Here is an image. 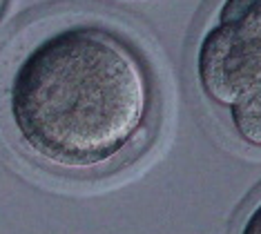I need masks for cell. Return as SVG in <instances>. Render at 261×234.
Listing matches in <instances>:
<instances>
[{
    "label": "cell",
    "instance_id": "cell-6",
    "mask_svg": "<svg viewBox=\"0 0 261 234\" xmlns=\"http://www.w3.org/2000/svg\"><path fill=\"white\" fill-rule=\"evenodd\" d=\"M5 9H7V0H0V18H3Z\"/></svg>",
    "mask_w": 261,
    "mask_h": 234
},
{
    "label": "cell",
    "instance_id": "cell-4",
    "mask_svg": "<svg viewBox=\"0 0 261 234\" xmlns=\"http://www.w3.org/2000/svg\"><path fill=\"white\" fill-rule=\"evenodd\" d=\"M217 20L239 27L261 40V0H223Z\"/></svg>",
    "mask_w": 261,
    "mask_h": 234
},
{
    "label": "cell",
    "instance_id": "cell-5",
    "mask_svg": "<svg viewBox=\"0 0 261 234\" xmlns=\"http://www.w3.org/2000/svg\"><path fill=\"white\" fill-rule=\"evenodd\" d=\"M239 234H261V199L246 214V219L239 227Z\"/></svg>",
    "mask_w": 261,
    "mask_h": 234
},
{
    "label": "cell",
    "instance_id": "cell-1",
    "mask_svg": "<svg viewBox=\"0 0 261 234\" xmlns=\"http://www.w3.org/2000/svg\"><path fill=\"white\" fill-rule=\"evenodd\" d=\"M156 78L134 38L103 20L54 22L20 47L3 81L9 134L61 174H96L134 154L156 123Z\"/></svg>",
    "mask_w": 261,
    "mask_h": 234
},
{
    "label": "cell",
    "instance_id": "cell-3",
    "mask_svg": "<svg viewBox=\"0 0 261 234\" xmlns=\"http://www.w3.org/2000/svg\"><path fill=\"white\" fill-rule=\"evenodd\" d=\"M237 139L261 149V83L228 110Z\"/></svg>",
    "mask_w": 261,
    "mask_h": 234
},
{
    "label": "cell",
    "instance_id": "cell-2",
    "mask_svg": "<svg viewBox=\"0 0 261 234\" xmlns=\"http://www.w3.org/2000/svg\"><path fill=\"white\" fill-rule=\"evenodd\" d=\"M194 63L203 96L230 110L261 83V40L217 20L201 36Z\"/></svg>",
    "mask_w": 261,
    "mask_h": 234
}]
</instances>
